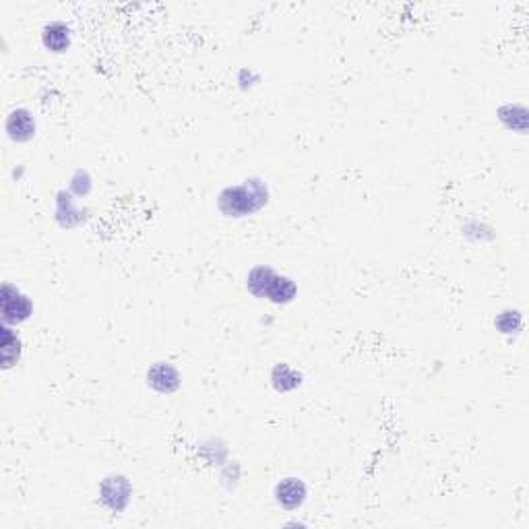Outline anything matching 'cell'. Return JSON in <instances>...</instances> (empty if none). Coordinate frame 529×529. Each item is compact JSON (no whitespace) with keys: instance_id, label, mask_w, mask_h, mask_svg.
<instances>
[{"instance_id":"6da1fadb","label":"cell","mask_w":529,"mask_h":529,"mask_svg":"<svg viewBox=\"0 0 529 529\" xmlns=\"http://www.w3.org/2000/svg\"><path fill=\"white\" fill-rule=\"evenodd\" d=\"M6 130H8L10 137L14 134V130H19L17 141H25V139H29V137L33 134L35 124H33L31 116H29L25 110H17V112H12V114L8 116V120H6Z\"/></svg>"},{"instance_id":"7a4b0ae2","label":"cell","mask_w":529,"mask_h":529,"mask_svg":"<svg viewBox=\"0 0 529 529\" xmlns=\"http://www.w3.org/2000/svg\"><path fill=\"white\" fill-rule=\"evenodd\" d=\"M277 501H279L281 505L290 507V509L298 507V505L304 501V486H302L298 480L288 478L283 484L277 486Z\"/></svg>"},{"instance_id":"3957f363","label":"cell","mask_w":529,"mask_h":529,"mask_svg":"<svg viewBox=\"0 0 529 529\" xmlns=\"http://www.w3.org/2000/svg\"><path fill=\"white\" fill-rule=\"evenodd\" d=\"M58 39H60V43H62L64 48H68V43H70V31H68V27L62 25V23H52V25H48L46 31H43V43H46L50 50L58 52V43H56Z\"/></svg>"},{"instance_id":"277c9868","label":"cell","mask_w":529,"mask_h":529,"mask_svg":"<svg viewBox=\"0 0 529 529\" xmlns=\"http://www.w3.org/2000/svg\"><path fill=\"white\" fill-rule=\"evenodd\" d=\"M23 300H25V296H21V294H19V300H17L14 308H17V312H19V317H21V319H27V317H29V312L19 308V302H23ZM2 312H4V317H6V319H14L12 310H10V298H8L4 292H2Z\"/></svg>"}]
</instances>
